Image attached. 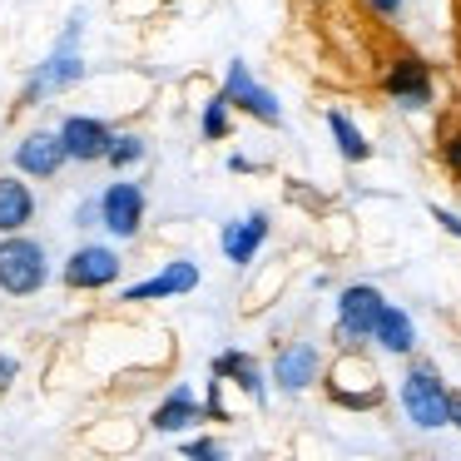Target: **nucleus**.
Instances as JSON below:
<instances>
[{
    "mask_svg": "<svg viewBox=\"0 0 461 461\" xmlns=\"http://www.w3.org/2000/svg\"><path fill=\"white\" fill-rule=\"evenodd\" d=\"M189 456H219V447L213 441H189Z\"/></svg>",
    "mask_w": 461,
    "mask_h": 461,
    "instance_id": "b1692460",
    "label": "nucleus"
},
{
    "mask_svg": "<svg viewBox=\"0 0 461 461\" xmlns=\"http://www.w3.org/2000/svg\"><path fill=\"white\" fill-rule=\"evenodd\" d=\"M100 213H104V229L114 239H134L140 233V219H144V194L134 184H110L100 199Z\"/></svg>",
    "mask_w": 461,
    "mask_h": 461,
    "instance_id": "423d86ee",
    "label": "nucleus"
},
{
    "mask_svg": "<svg viewBox=\"0 0 461 461\" xmlns=\"http://www.w3.org/2000/svg\"><path fill=\"white\" fill-rule=\"evenodd\" d=\"M441 159H447V164H451V169H456V174H461V134H451V140H447V144H441Z\"/></svg>",
    "mask_w": 461,
    "mask_h": 461,
    "instance_id": "412c9836",
    "label": "nucleus"
},
{
    "mask_svg": "<svg viewBox=\"0 0 461 461\" xmlns=\"http://www.w3.org/2000/svg\"><path fill=\"white\" fill-rule=\"evenodd\" d=\"M203 134H209V140H223V134H229V95L203 104Z\"/></svg>",
    "mask_w": 461,
    "mask_h": 461,
    "instance_id": "6ab92c4d",
    "label": "nucleus"
},
{
    "mask_svg": "<svg viewBox=\"0 0 461 461\" xmlns=\"http://www.w3.org/2000/svg\"><path fill=\"white\" fill-rule=\"evenodd\" d=\"M110 164H134V159H144V140H134V134H120V140L110 144V154H104Z\"/></svg>",
    "mask_w": 461,
    "mask_h": 461,
    "instance_id": "aec40b11",
    "label": "nucleus"
},
{
    "mask_svg": "<svg viewBox=\"0 0 461 461\" xmlns=\"http://www.w3.org/2000/svg\"><path fill=\"white\" fill-rule=\"evenodd\" d=\"M189 421H199V407H194V397L184 387L174 392L159 411H154V427H159V431H179V427H189Z\"/></svg>",
    "mask_w": 461,
    "mask_h": 461,
    "instance_id": "f3484780",
    "label": "nucleus"
},
{
    "mask_svg": "<svg viewBox=\"0 0 461 461\" xmlns=\"http://www.w3.org/2000/svg\"><path fill=\"white\" fill-rule=\"evenodd\" d=\"M35 199L21 179H0V233H15L21 223H31Z\"/></svg>",
    "mask_w": 461,
    "mask_h": 461,
    "instance_id": "ddd939ff",
    "label": "nucleus"
},
{
    "mask_svg": "<svg viewBox=\"0 0 461 461\" xmlns=\"http://www.w3.org/2000/svg\"><path fill=\"white\" fill-rule=\"evenodd\" d=\"M322 372V357H318V342H288V348L278 352V362H273V382H278L283 392H303L312 387Z\"/></svg>",
    "mask_w": 461,
    "mask_h": 461,
    "instance_id": "0eeeda50",
    "label": "nucleus"
},
{
    "mask_svg": "<svg viewBox=\"0 0 461 461\" xmlns=\"http://www.w3.org/2000/svg\"><path fill=\"white\" fill-rule=\"evenodd\" d=\"M65 159H70V149H65L60 134H31V140L15 149V164H21L25 174H41V179H50Z\"/></svg>",
    "mask_w": 461,
    "mask_h": 461,
    "instance_id": "9b49d317",
    "label": "nucleus"
},
{
    "mask_svg": "<svg viewBox=\"0 0 461 461\" xmlns=\"http://www.w3.org/2000/svg\"><path fill=\"white\" fill-rule=\"evenodd\" d=\"M70 80H80V60L60 50V55H55V60L41 70V90H55V85H70Z\"/></svg>",
    "mask_w": 461,
    "mask_h": 461,
    "instance_id": "a211bd4d",
    "label": "nucleus"
},
{
    "mask_svg": "<svg viewBox=\"0 0 461 461\" xmlns=\"http://www.w3.org/2000/svg\"><path fill=\"white\" fill-rule=\"evenodd\" d=\"M372 342H382L387 352H411L417 348V328H411V318L402 308H382V318H377V332H372Z\"/></svg>",
    "mask_w": 461,
    "mask_h": 461,
    "instance_id": "4468645a",
    "label": "nucleus"
},
{
    "mask_svg": "<svg viewBox=\"0 0 461 461\" xmlns=\"http://www.w3.org/2000/svg\"><path fill=\"white\" fill-rule=\"evenodd\" d=\"M45 283V249L31 239H5L0 243V288L25 298Z\"/></svg>",
    "mask_w": 461,
    "mask_h": 461,
    "instance_id": "7ed1b4c3",
    "label": "nucleus"
},
{
    "mask_svg": "<svg viewBox=\"0 0 461 461\" xmlns=\"http://www.w3.org/2000/svg\"><path fill=\"white\" fill-rule=\"evenodd\" d=\"M189 288H199V268L179 258V263H169L164 273H154V278L134 283L124 298H130V303H149V298H169V293H189Z\"/></svg>",
    "mask_w": 461,
    "mask_h": 461,
    "instance_id": "9d476101",
    "label": "nucleus"
},
{
    "mask_svg": "<svg viewBox=\"0 0 461 461\" xmlns=\"http://www.w3.org/2000/svg\"><path fill=\"white\" fill-rule=\"evenodd\" d=\"M402 5H407V0H367V11H377L382 21H392V15L402 11Z\"/></svg>",
    "mask_w": 461,
    "mask_h": 461,
    "instance_id": "4be33fe9",
    "label": "nucleus"
},
{
    "mask_svg": "<svg viewBox=\"0 0 461 461\" xmlns=\"http://www.w3.org/2000/svg\"><path fill=\"white\" fill-rule=\"evenodd\" d=\"M223 95H229V104H239L243 114H253V120H263V124H283L278 100H273V95L263 90L258 80H253V75H249V65H239V60L229 65V80H223Z\"/></svg>",
    "mask_w": 461,
    "mask_h": 461,
    "instance_id": "39448f33",
    "label": "nucleus"
},
{
    "mask_svg": "<svg viewBox=\"0 0 461 461\" xmlns=\"http://www.w3.org/2000/svg\"><path fill=\"white\" fill-rule=\"evenodd\" d=\"M382 90L402 104V110H427L431 104V70L417 60V55H397L382 75Z\"/></svg>",
    "mask_w": 461,
    "mask_h": 461,
    "instance_id": "20e7f679",
    "label": "nucleus"
},
{
    "mask_svg": "<svg viewBox=\"0 0 461 461\" xmlns=\"http://www.w3.org/2000/svg\"><path fill=\"white\" fill-rule=\"evenodd\" d=\"M402 407H407V417L417 421L421 431H437L451 421V392L447 382L437 377V367H411L407 377H402Z\"/></svg>",
    "mask_w": 461,
    "mask_h": 461,
    "instance_id": "f257e3e1",
    "label": "nucleus"
},
{
    "mask_svg": "<svg viewBox=\"0 0 461 461\" xmlns=\"http://www.w3.org/2000/svg\"><path fill=\"white\" fill-rule=\"evenodd\" d=\"M213 377H239V387L249 392V397H263V377L243 352H223V357L213 362Z\"/></svg>",
    "mask_w": 461,
    "mask_h": 461,
    "instance_id": "dca6fc26",
    "label": "nucleus"
},
{
    "mask_svg": "<svg viewBox=\"0 0 461 461\" xmlns=\"http://www.w3.org/2000/svg\"><path fill=\"white\" fill-rule=\"evenodd\" d=\"M263 239H268V219H263V213H249L243 223H229V229H223V253H229V263H249Z\"/></svg>",
    "mask_w": 461,
    "mask_h": 461,
    "instance_id": "f8f14e48",
    "label": "nucleus"
},
{
    "mask_svg": "<svg viewBox=\"0 0 461 461\" xmlns=\"http://www.w3.org/2000/svg\"><path fill=\"white\" fill-rule=\"evenodd\" d=\"M451 427H461V392H451Z\"/></svg>",
    "mask_w": 461,
    "mask_h": 461,
    "instance_id": "393cba45",
    "label": "nucleus"
},
{
    "mask_svg": "<svg viewBox=\"0 0 461 461\" xmlns=\"http://www.w3.org/2000/svg\"><path fill=\"white\" fill-rule=\"evenodd\" d=\"M382 293L372 288V283H352V288H342L338 298V342L342 348H357V342H367L372 332H377V318H382Z\"/></svg>",
    "mask_w": 461,
    "mask_h": 461,
    "instance_id": "f03ea898",
    "label": "nucleus"
},
{
    "mask_svg": "<svg viewBox=\"0 0 461 461\" xmlns=\"http://www.w3.org/2000/svg\"><path fill=\"white\" fill-rule=\"evenodd\" d=\"M5 382H11V362H0V387H5Z\"/></svg>",
    "mask_w": 461,
    "mask_h": 461,
    "instance_id": "a878e982",
    "label": "nucleus"
},
{
    "mask_svg": "<svg viewBox=\"0 0 461 461\" xmlns=\"http://www.w3.org/2000/svg\"><path fill=\"white\" fill-rule=\"evenodd\" d=\"M60 140H65V149H70V159H104L110 144H114V134L104 130L100 120H90V114H70L65 130H60Z\"/></svg>",
    "mask_w": 461,
    "mask_h": 461,
    "instance_id": "1a4fd4ad",
    "label": "nucleus"
},
{
    "mask_svg": "<svg viewBox=\"0 0 461 461\" xmlns=\"http://www.w3.org/2000/svg\"><path fill=\"white\" fill-rule=\"evenodd\" d=\"M120 278V258H114L110 249H100V243H90V249H75L70 263H65V283L70 288H104V283Z\"/></svg>",
    "mask_w": 461,
    "mask_h": 461,
    "instance_id": "6e6552de",
    "label": "nucleus"
},
{
    "mask_svg": "<svg viewBox=\"0 0 461 461\" xmlns=\"http://www.w3.org/2000/svg\"><path fill=\"white\" fill-rule=\"evenodd\" d=\"M328 130H332V140H338V154L342 159H352V164H362L372 154V144H367V134L357 130V124L348 120L342 110H328Z\"/></svg>",
    "mask_w": 461,
    "mask_h": 461,
    "instance_id": "2eb2a0df",
    "label": "nucleus"
},
{
    "mask_svg": "<svg viewBox=\"0 0 461 461\" xmlns=\"http://www.w3.org/2000/svg\"><path fill=\"white\" fill-rule=\"evenodd\" d=\"M431 219H437V223H441V229H447V233H456V239H461V213H447V209H431Z\"/></svg>",
    "mask_w": 461,
    "mask_h": 461,
    "instance_id": "5701e85b",
    "label": "nucleus"
}]
</instances>
